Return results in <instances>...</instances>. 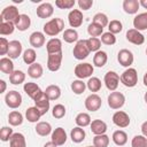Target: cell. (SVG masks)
<instances>
[{"instance_id": "cell-39", "label": "cell", "mask_w": 147, "mask_h": 147, "mask_svg": "<svg viewBox=\"0 0 147 147\" xmlns=\"http://www.w3.org/2000/svg\"><path fill=\"white\" fill-rule=\"evenodd\" d=\"M23 61L24 63L31 65L33 63H36V59H37V54H36V51L33 48H26L24 52H23Z\"/></svg>"}, {"instance_id": "cell-58", "label": "cell", "mask_w": 147, "mask_h": 147, "mask_svg": "<svg viewBox=\"0 0 147 147\" xmlns=\"http://www.w3.org/2000/svg\"><path fill=\"white\" fill-rule=\"evenodd\" d=\"M44 147H57L54 142H52V141H48V142H46L45 145H44Z\"/></svg>"}, {"instance_id": "cell-40", "label": "cell", "mask_w": 147, "mask_h": 147, "mask_svg": "<svg viewBox=\"0 0 147 147\" xmlns=\"http://www.w3.org/2000/svg\"><path fill=\"white\" fill-rule=\"evenodd\" d=\"M101 86H102V83L98 77H91V78H88V80L86 83V87L93 93L99 92L101 90Z\"/></svg>"}, {"instance_id": "cell-5", "label": "cell", "mask_w": 147, "mask_h": 147, "mask_svg": "<svg viewBox=\"0 0 147 147\" xmlns=\"http://www.w3.org/2000/svg\"><path fill=\"white\" fill-rule=\"evenodd\" d=\"M23 90L28 94V96L31 98L33 101H37V100H39L40 98H42L45 95V92L42 90H40V87L36 83H33V82L24 83Z\"/></svg>"}, {"instance_id": "cell-47", "label": "cell", "mask_w": 147, "mask_h": 147, "mask_svg": "<svg viewBox=\"0 0 147 147\" xmlns=\"http://www.w3.org/2000/svg\"><path fill=\"white\" fill-rule=\"evenodd\" d=\"M93 23H96L99 25H101L102 28L107 26L109 24V20H108V16L103 13H96L94 16H93Z\"/></svg>"}, {"instance_id": "cell-36", "label": "cell", "mask_w": 147, "mask_h": 147, "mask_svg": "<svg viewBox=\"0 0 147 147\" xmlns=\"http://www.w3.org/2000/svg\"><path fill=\"white\" fill-rule=\"evenodd\" d=\"M75 123L77 124V126L85 127V126L91 125L92 119H91V116H90L87 113H79V114L75 117Z\"/></svg>"}, {"instance_id": "cell-55", "label": "cell", "mask_w": 147, "mask_h": 147, "mask_svg": "<svg viewBox=\"0 0 147 147\" xmlns=\"http://www.w3.org/2000/svg\"><path fill=\"white\" fill-rule=\"evenodd\" d=\"M141 133H142V136H145L146 138H147V121H145L142 124H141Z\"/></svg>"}, {"instance_id": "cell-22", "label": "cell", "mask_w": 147, "mask_h": 147, "mask_svg": "<svg viewBox=\"0 0 147 147\" xmlns=\"http://www.w3.org/2000/svg\"><path fill=\"white\" fill-rule=\"evenodd\" d=\"M90 127H91L92 133L95 134V136L105 134L106 131H107V124H106V122H103L101 119H93Z\"/></svg>"}, {"instance_id": "cell-44", "label": "cell", "mask_w": 147, "mask_h": 147, "mask_svg": "<svg viewBox=\"0 0 147 147\" xmlns=\"http://www.w3.org/2000/svg\"><path fill=\"white\" fill-rule=\"evenodd\" d=\"M15 29H16V26H15V23H13V22H1L0 23V34H2V36L11 34Z\"/></svg>"}, {"instance_id": "cell-33", "label": "cell", "mask_w": 147, "mask_h": 147, "mask_svg": "<svg viewBox=\"0 0 147 147\" xmlns=\"http://www.w3.org/2000/svg\"><path fill=\"white\" fill-rule=\"evenodd\" d=\"M34 107H37V109L40 111V114H41L42 116H44L45 114H47V111L49 110L51 105H49V100H48V98L46 96V94H45L42 98H40L39 100L34 101Z\"/></svg>"}, {"instance_id": "cell-21", "label": "cell", "mask_w": 147, "mask_h": 147, "mask_svg": "<svg viewBox=\"0 0 147 147\" xmlns=\"http://www.w3.org/2000/svg\"><path fill=\"white\" fill-rule=\"evenodd\" d=\"M133 29L138 31L147 30V11L140 13L133 18Z\"/></svg>"}, {"instance_id": "cell-35", "label": "cell", "mask_w": 147, "mask_h": 147, "mask_svg": "<svg viewBox=\"0 0 147 147\" xmlns=\"http://www.w3.org/2000/svg\"><path fill=\"white\" fill-rule=\"evenodd\" d=\"M23 121H24L23 115L17 110H13L8 115V123L11 126H18V125H21L23 123Z\"/></svg>"}, {"instance_id": "cell-6", "label": "cell", "mask_w": 147, "mask_h": 147, "mask_svg": "<svg viewBox=\"0 0 147 147\" xmlns=\"http://www.w3.org/2000/svg\"><path fill=\"white\" fill-rule=\"evenodd\" d=\"M107 101H108V106L111 109L117 110V109H121L124 106V103H125V96H124L123 93L117 92V91H114V92H111L108 95Z\"/></svg>"}, {"instance_id": "cell-10", "label": "cell", "mask_w": 147, "mask_h": 147, "mask_svg": "<svg viewBox=\"0 0 147 147\" xmlns=\"http://www.w3.org/2000/svg\"><path fill=\"white\" fill-rule=\"evenodd\" d=\"M117 61L122 67L125 68H131V65L133 64L134 61V56L133 53L130 49L126 48H122L118 53H117Z\"/></svg>"}, {"instance_id": "cell-7", "label": "cell", "mask_w": 147, "mask_h": 147, "mask_svg": "<svg viewBox=\"0 0 147 147\" xmlns=\"http://www.w3.org/2000/svg\"><path fill=\"white\" fill-rule=\"evenodd\" d=\"M18 9L15 6H7L2 9L1 15H0V21L1 22H13L15 23L16 20L20 17Z\"/></svg>"}, {"instance_id": "cell-14", "label": "cell", "mask_w": 147, "mask_h": 147, "mask_svg": "<svg viewBox=\"0 0 147 147\" xmlns=\"http://www.w3.org/2000/svg\"><path fill=\"white\" fill-rule=\"evenodd\" d=\"M125 37H126V40H127L129 42L133 44V45H138V46H139V45H142V44L145 42V37H144V34H142L140 31L136 30V29H129V30L126 31Z\"/></svg>"}, {"instance_id": "cell-25", "label": "cell", "mask_w": 147, "mask_h": 147, "mask_svg": "<svg viewBox=\"0 0 147 147\" xmlns=\"http://www.w3.org/2000/svg\"><path fill=\"white\" fill-rule=\"evenodd\" d=\"M85 137H86V133H85V130L80 126H76L71 130L70 132V138L72 140V142L75 144H80L85 140Z\"/></svg>"}, {"instance_id": "cell-46", "label": "cell", "mask_w": 147, "mask_h": 147, "mask_svg": "<svg viewBox=\"0 0 147 147\" xmlns=\"http://www.w3.org/2000/svg\"><path fill=\"white\" fill-rule=\"evenodd\" d=\"M86 42H87V46H88V49L90 52H99L100 51V47H101V40L99 38H95V37H91L88 39H86Z\"/></svg>"}, {"instance_id": "cell-48", "label": "cell", "mask_w": 147, "mask_h": 147, "mask_svg": "<svg viewBox=\"0 0 147 147\" xmlns=\"http://www.w3.org/2000/svg\"><path fill=\"white\" fill-rule=\"evenodd\" d=\"M131 146L132 147H147V138L142 134H137L132 138Z\"/></svg>"}, {"instance_id": "cell-19", "label": "cell", "mask_w": 147, "mask_h": 147, "mask_svg": "<svg viewBox=\"0 0 147 147\" xmlns=\"http://www.w3.org/2000/svg\"><path fill=\"white\" fill-rule=\"evenodd\" d=\"M22 49H23V47H22L21 41L11 40V41H9V48H8V54L7 55H8L9 59L15 60L22 54Z\"/></svg>"}, {"instance_id": "cell-13", "label": "cell", "mask_w": 147, "mask_h": 147, "mask_svg": "<svg viewBox=\"0 0 147 147\" xmlns=\"http://www.w3.org/2000/svg\"><path fill=\"white\" fill-rule=\"evenodd\" d=\"M62 59H63V54L61 53H56V54H48L47 57V68L49 71L55 72L61 68L62 64Z\"/></svg>"}, {"instance_id": "cell-26", "label": "cell", "mask_w": 147, "mask_h": 147, "mask_svg": "<svg viewBox=\"0 0 147 147\" xmlns=\"http://www.w3.org/2000/svg\"><path fill=\"white\" fill-rule=\"evenodd\" d=\"M139 7H140V3L138 0H124L123 1V9L129 15L137 14Z\"/></svg>"}, {"instance_id": "cell-30", "label": "cell", "mask_w": 147, "mask_h": 147, "mask_svg": "<svg viewBox=\"0 0 147 147\" xmlns=\"http://www.w3.org/2000/svg\"><path fill=\"white\" fill-rule=\"evenodd\" d=\"M111 139H113L115 145L121 147V146H124L127 142V134L123 130H116V131H114Z\"/></svg>"}, {"instance_id": "cell-15", "label": "cell", "mask_w": 147, "mask_h": 147, "mask_svg": "<svg viewBox=\"0 0 147 147\" xmlns=\"http://www.w3.org/2000/svg\"><path fill=\"white\" fill-rule=\"evenodd\" d=\"M67 132H65V130L63 129V127H61V126H59V127H56L53 132H52V134H51V141L52 142H54L56 146H62V145H64L65 144V141H67Z\"/></svg>"}, {"instance_id": "cell-16", "label": "cell", "mask_w": 147, "mask_h": 147, "mask_svg": "<svg viewBox=\"0 0 147 147\" xmlns=\"http://www.w3.org/2000/svg\"><path fill=\"white\" fill-rule=\"evenodd\" d=\"M83 21H84V16L82 10L79 9H72L68 14V22L71 28H79L83 24Z\"/></svg>"}, {"instance_id": "cell-8", "label": "cell", "mask_w": 147, "mask_h": 147, "mask_svg": "<svg viewBox=\"0 0 147 147\" xmlns=\"http://www.w3.org/2000/svg\"><path fill=\"white\" fill-rule=\"evenodd\" d=\"M119 82H121L119 75L115 71H108V72H106V75L103 77V83L110 92H114L117 90Z\"/></svg>"}, {"instance_id": "cell-45", "label": "cell", "mask_w": 147, "mask_h": 147, "mask_svg": "<svg viewBox=\"0 0 147 147\" xmlns=\"http://www.w3.org/2000/svg\"><path fill=\"white\" fill-rule=\"evenodd\" d=\"M65 113H67V109L62 103H56L52 108V115L54 118H57V119L63 118L65 116Z\"/></svg>"}, {"instance_id": "cell-11", "label": "cell", "mask_w": 147, "mask_h": 147, "mask_svg": "<svg viewBox=\"0 0 147 147\" xmlns=\"http://www.w3.org/2000/svg\"><path fill=\"white\" fill-rule=\"evenodd\" d=\"M111 119H113V123H114L116 126L121 127V129L127 127V126L130 125V122H131L130 116H129L125 111H123V110H117V111H115L114 115H113V117H111Z\"/></svg>"}, {"instance_id": "cell-18", "label": "cell", "mask_w": 147, "mask_h": 147, "mask_svg": "<svg viewBox=\"0 0 147 147\" xmlns=\"http://www.w3.org/2000/svg\"><path fill=\"white\" fill-rule=\"evenodd\" d=\"M46 39H45V33L40 31H34L30 34L29 42L33 48H40L44 46Z\"/></svg>"}, {"instance_id": "cell-28", "label": "cell", "mask_w": 147, "mask_h": 147, "mask_svg": "<svg viewBox=\"0 0 147 147\" xmlns=\"http://www.w3.org/2000/svg\"><path fill=\"white\" fill-rule=\"evenodd\" d=\"M108 61V55L105 51H99L96 53H94L93 55V65L98 67V68H102L106 65Z\"/></svg>"}, {"instance_id": "cell-3", "label": "cell", "mask_w": 147, "mask_h": 147, "mask_svg": "<svg viewBox=\"0 0 147 147\" xmlns=\"http://www.w3.org/2000/svg\"><path fill=\"white\" fill-rule=\"evenodd\" d=\"M90 49H88V46H87V42H86V39H79L75 46H74V49H72V54H74V57L76 60H84L86 59L88 55H90Z\"/></svg>"}, {"instance_id": "cell-42", "label": "cell", "mask_w": 147, "mask_h": 147, "mask_svg": "<svg viewBox=\"0 0 147 147\" xmlns=\"http://www.w3.org/2000/svg\"><path fill=\"white\" fill-rule=\"evenodd\" d=\"M108 145H109V137L106 133L94 136V138H93V146L94 147H108Z\"/></svg>"}, {"instance_id": "cell-2", "label": "cell", "mask_w": 147, "mask_h": 147, "mask_svg": "<svg viewBox=\"0 0 147 147\" xmlns=\"http://www.w3.org/2000/svg\"><path fill=\"white\" fill-rule=\"evenodd\" d=\"M121 83L126 87H134L138 83V72L134 68L125 69L119 76Z\"/></svg>"}, {"instance_id": "cell-37", "label": "cell", "mask_w": 147, "mask_h": 147, "mask_svg": "<svg viewBox=\"0 0 147 147\" xmlns=\"http://www.w3.org/2000/svg\"><path fill=\"white\" fill-rule=\"evenodd\" d=\"M25 80V74L22 70H14L13 74L9 76V82L13 85H20L24 83Z\"/></svg>"}, {"instance_id": "cell-9", "label": "cell", "mask_w": 147, "mask_h": 147, "mask_svg": "<svg viewBox=\"0 0 147 147\" xmlns=\"http://www.w3.org/2000/svg\"><path fill=\"white\" fill-rule=\"evenodd\" d=\"M5 102L9 108L16 109L22 105V95L20 92H17L15 90L9 91L5 95Z\"/></svg>"}, {"instance_id": "cell-56", "label": "cell", "mask_w": 147, "mask_h": 147, "mask_svg": "<svg viewBox=\"0 0 147 147\" xmlns=\"http://www.w3.org/2000/svg\"><path fill=\"white\" fill-rule=\"evenodd\" d=\"M0 85H1V87H0V93H3V92L6 91V87H7L6 82H5L3 79H0Z\"/></svg>"}, {"instance_id": "cell-49", "label": "cell", "mask_w": 147, "mask_h": 147, "mask_svg": "<svg viewBox=\"0 0 147 147\" xmlns=\"http://www.w3.org/2000/svg\"><path fill=\"white\" fill-rule=\"evenodd\" d=\"M108 30L109 32H111L113 34H116V33H119L122 30H123V24L121 21L118 20H113L109 22L108 24Z\"/></svg>"}, {"instance_id": "cell-34", "label": "cell", "mask_w": 147, "mask_h": 147, "mask_svg": "<svg viewBox=\"0 0 147 147\" xmlns=\"http://www.w3.org/2000/svg\"><path fill=\"white\" fill-rule=\"evenodd\" d=\"M0 70L6 75H11L14 71V63L9 57H1L0 59Z\"/></svg>"}, {"instance_id": "cell-29", "label": "cell", "mask_w": 147, "mask_h": 147, "mask_svg": "<svg viewBox=\"0 0 147 147\" xmlns=\"http://www.w3.org/2000/svg\"><path fill=\"white\" fill-rule=\"evenodd\" d=\"M42 74H44V68H42V65H41L40 63H38V62H36V63L29 65V68H28V75H29L31 78H33V79L40 78V77L42 76Z\"/></svg>"}, {"instance_id": "cell-59", "label": "cell", "mask_w": 147, "mask_h": 147, "mask_svg": "<svg viewBox=\"0 0 147 147\" xmlns=\"http://www.w3.org/2000/svg\"><path fill=\"white\" fill-rule=\"evenodd\" d=\"M142 83H144V85H145V86H147V71H146V72H145V75H144Z\"/></svg>"}, {"instance_id": "cell-31", "label": "cell", "mask_w": 147, "mask_h": 147, "mask_svg": "<svg viewBox=\"0 0 147 147\" xmlns=\"http://www.w3.org/2000/svg\"><path fill=\"white\" fill-rule=\"evenodd\" d=\"M9 147H26L25 137L20 132H15L9 140Z\"/></svg>"}, {"instance_id": "cell-32", "label": "cell", "mask_w": 147, "mask_h": 147, "mask_svg": "<svg viewBox=\"0 0 147 147\" xmlns=\"http://www.w3.org/2000/svg\"><path fill=\"white\" fill-rule=\"evenodd\" d=\"M42 115L40 114V111L37 109V107H29L25 110V118L30 122V123H38V121L40 119Z\"/></svg>"}, {"instance_id": "cell-1", "label": "cell", "mask_w": 147, "mask_h": 147, "mask_svg": "<svg viewBox=\"0 0 147 147\" xmlns=\"http://www.w3.org/2000/svg\"><path fill=\"white\" fill-rule=\"evenodd\" d=\"M42 30H44V33L46 36L55 37L60 32H62L64 30V21L62 18H60V17L52 18V20H49L48 22H46L44 24Z\"/></svg>"}, {"instance_id": "cell-41", "label": "cell", "mask_w": 147, "mask_h": 147, "mask_svg": "<svg viewBox=\"0 0 147 147\" xmlns=\"http://www.w3.org/2000/svg\"><path fill=\"white\" fill-rule=\"evenodd\" d=\"M70 87H71V91L75 94L79 95V94H83L85 92V90H86V83H84L82 79H76V80H72Z\"/></svg>"}, {"instance_id": "cell-17", "label": "cell", "mask_w": 147, "mask_h": 147, "mask_svg": "<svg viewBox=\"0 0 147 147\" xmlns=\"http://www.w3.org/2000/svg\"><path fill=\"white\" fill-rule=\"evenodd\" d=\"M36 13L39 18H49L54 13V7L49 2H42L37 7Z\"/></svg>"}, {"instance_id": "cell-62", "label": "cell", "mask_w": 147, "mask_h": 147, "mask_svg": "<svg viewBox=\"0 0 147 147\" xmlns=\"http://www.w3.org/2000/svg\"><path fill=\"white\" fill-rule=\"evenodd\" d=\"M146 55H147V48H146Z\"/></svg>"}, {"instance_id": "cell-24", "label": "cell", "mask_w": 147, "mask_h": 147, "mask_svg": "<svg viewBox=\"0 0 147 147\" xmlns=\"http://www.w3.org/2000/svg\"><path fill=\"white\" fill-rule=\"evenodd\" d=\"M34 131L40 137H46L48 134H52V125L48 122H38L36 124Z\"/></svg>"}, {"instance_id": "cell-4", "label": "cell", "mask_w": 147, "mask_h": 147, "mask_svg": "<svg viewBox=\"0 0 147 147\" xmlns=\"http://www.w3.org/2000/svg\"><path fill=\"white\" fill-rule=\"evenodd\" d=\"M94 71L93 64L88 63V62H82L78 63L75 69H74V74L78 79H84V78H91L92 74Z\"/></svg>"}, {"instance_id": "cell-52", "label": "cell", "mask_w": 147, "mask_h": 147, "mask_svg": "<svg viewBox=\"0 0 147 147\" xmlns=\"http://www.w3.org/2000/svg\"><path fill=\"white\" fill-rule=\"evenodd\" d=\"M75 0H56L55 6L60 9H71L75 6Z\"/></svg>"}, {"instance_id": "cell-54", "label": "cell", "mask_w": 147, "mask_h": 147, "mask_svg": "<svg viewBox=\"0 0 147 147\" xmlns=\"http://www.w3.org/2000/svg\"><path fill=\"white\" fill-rule=\"evenodd\" d=\"M78 6L79 9L88 10L93 6V0H78Z\"/></svg>"}, {"instance_id": "cell-27", "label": "cell", "mask_w": 147, "mask_h": 147, "mask_svg": "<svg viewBox=\"0 0 147 147\" xmlns=\"http://www.w3.org/2000/svg\"><path fill=\"white\" fill-rule=\"evenodd\" d=\"M44 92H45V94L49 101L57 100L61 96V88L57 85H48Z\"/></svg>"}, {"instance_id": "cell-57", "label": "cell", "mask_w": 147, "mask_h": 147, "mask_svg": "<svg viewBox=\"0 0 147 147\" xmlns=\"http://www.w3.org/2000/svg\"><path fill=\"white\" fill-rule=\"evenodd\" d=\"M139 3L141 7H144L145 9H147V0H139Z\"/></svg>"}, {"instance_id": "cell-51", "label": "cell", "mask_w": 147, "mask_h": 147, "mask_svg": "<svg viewBox=\"0 0 147 147\" xmlns=\"http://www.w3.org/2000/svg\"><path fill=\"white\" fill-rule=\"evenodd\" d=\"M13 134H14V131L10 126H2L0 130V140L3 142L9 141Z\"/></svg>"}, {"instance_id": "cell-60", "label": "cell", "mask_w": 147, "mask_h": 147, "mask_svg": "<svg viewBox=\"0 0 147 147\" xmlns=\"http://www.w3.org/2000/svg\"><path fill=\"white\" fill-rule=\"evenodd\" d=\"M144 100H145V102L147 103V92L145 93V95H144Z\"/></svg>"}, {"instance_id": "cell-38", "label": "cell", "mask_w": 147, "mask_h": 147, "mask_svg": "<svg viewBox=\"0 0 147 147\" xmlns=\"http://www.w3.org/2000/svg\"><path fill=\"white\" fill-rule=\"evenodd\" d=\"M63 40L68 44L78 41V32L75 29H65L63 31Z\"/></svg>"}, {"instance_id": "cell-50", "label": "cell", "mask_w": 147, "mask_h": 147, "mask_svg": "<svg viewBox=\"0 0 147 147\" xmlns=\"http://www.w3.org/2000/svg\"><path fill=\"white\" fill-rule=\"evenodd\" d=\"M100 40H101L102 44H105V45H107V46H111V45L116 44V37H115V34H113V33L109 32V31H108V32H103V33L101 34Z\"/></svg>"}, {"instance_id": "cell-53", "label": "cell", "mask_w": 147, "mask_h": 147, "mask_svg": "<svg viewBox=\"0 0 147 147\" xmlns=\"http://www.w3.org/2000/svg\"><path fill=\"white\" fill-rule=\"evenodd\" d=\"M8 48H9V41L5 38H0V55H6L8 54Z\"/></svg>"}, {"instance_id": "cell-20", "label": "cell", "mask_w": 147, "mask_h": 147, "mask_svg": "<svg viewBox=\"0 0 147 147\" xmlns=\"http://www.w3.org/2000/svg\"><path fill=\"white\" fill-rule=\"evenodd\" d=\"M46 49L48 54H56L62 52V41L59 38H51L46 44Z\"/></svg>"}, {"instance_id": "cell-43", "label": "cell", "mask_w": 147, "mask_h": 147, "mask_svg": "<svg viewBox=\"0 0 147 147\" xmlns=\"http://www.w3.org/2000/svg\"><path fill=\"white\" fill-rule=\"evenodd\" d=\"M87 33L91 36V37H95L98 38L99 36H101L103 33V28L96 23H90L88 26H87Z\"/></svg>"}, {"instance_id": "cell-12", "label": "cell", "mask_w": 147, "mask_h": 147, "mask_svg": "<svg viewBox=\"0 0 147 147\" xmlns=\"http://www.w3.org/2000/svg\"><path fill=\"white\" fill-rule=\"evenodd\" d=\"M84 105L88 111H98L102 106V100L96 93H92L85 99Z\"/></svg>"}, {"instance_id": "cell-61", "label": "cell", "mask_w": 147, "mask_h": 147, "mask_svg": "<svg viewBox=\"0 0 147 147\" xmlns=\"http://www.w3.org/2000/svg\"><path fill=\"white\" fill-rule=\"evenodd\" d=\"M86 147H94V146H86Z\"/></svg>"}, {"instance_id": "cell-23", "label": "cell", "mask_w": 147, "mask_h": 147, "mask_svg": "<svg viewBox=\"0 0 147 147\" xmlns=\"http://www.w3.org/2000/svg\"><path fill=\"white\" fill-rule=\"evenodd\" d=\"M31 25V18L26 14H21L15 22V26L18 31H26Z\"/></svg>"}]
</instances>
